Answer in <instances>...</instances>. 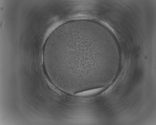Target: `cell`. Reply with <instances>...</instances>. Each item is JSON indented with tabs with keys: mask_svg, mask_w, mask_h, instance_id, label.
Listing matches in <instances>:
<instances>
[{
	"mask_svg": "<svg viewBox=\"0 0 156 125\" xmlns=\"http://www.w3.org/2000/svg\"><path fill=\"white\" fill-rule=\"evenodd\" d=\"M86 35L85 31H76L60 34L56 38L53 50V59L56 68L61 74L67 76L76 70L77 76L81 75V77L93 65Z\"/></svg>",
	"mask_w": 156,
	"mask_h": 125,
	"instance_id": "1",
	"label": "cell"
},
{
	"mask_svg": "<svg viewBox=\"0 0 156 125\" xmlns=\"http://www.w3.org/2000/svg\"><path fill=\"white\" fill-rule=\"evenodd\" d=\"M103 88H101L97 89L96 90H89L86 91H85L82 92L78 94L80 95H86L89 94H91L92 93L98 92L101 90Z\"/></svg>",
	"mask_w": 156,
	"mask_h": 125,
	"instance_id": "2",
	"label": "cell"
}]
</instances>
